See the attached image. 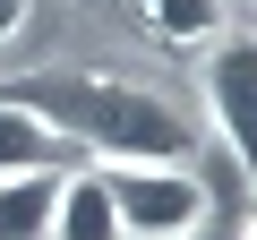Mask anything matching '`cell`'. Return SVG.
Here are the masks:
<instances>
[{
  "label": "cell",
  "mask_w": 257,
  "mask_h": 240,
  "mask_svg": "<svg viewBox=\"0 0 257 240\" xmlns=\"http://www.w3.org/2000/svg\"><path fill=\"white\" fill-rule=\"evenodd\" d=\"M26 18H35V0H0V52L26 35Z\"/></svg>",
  "instance_id": "ba28073f"
},
{
  "label": "cell",
  "mask_w": 257,
  "mask_h": 240,
  "mask_svg": "<svg viewBox=\"0 0 257 240\" xmlns=\"http://www.w3.org/2000/svg\"><path fill=\"white\" fill-rule=\"evenodd\" d=\"M52 240H120V214L103 197V172H69L52 206Z\"/></svg>",
  "instance_id": "8992f818"
},
{
  "label": "cell",
  "mask_w": 257,
  "mask_h": 240,
  "mask_svg": "<svg viewBox=\"0 0 257 240\" xmlns=\"http://www.w3.org/2000/svg\"><path fill=\"white\" fill-rule=\"evenodd\" d=\"M103 197L120 214V240H189L214 214L189 163H103Z\"/></svg>",
  "instance_id": "7a4b0ae2"
},
{
  "label": "cell",
  "mask_w": 257,
  "mask_h": 240,
  "mask_svg": "<svg viewBox=\"0 0 257 240\" xmlns=\"http://www.w3.org/2000/svg\"><path fill=\"white\" fill-rule=\"evenodd\" d=\"M60 180H69V172H26V180H0V240H52Z\"/></svg>",
  "instance_id": "52a82bcc"
},
{
  "label": "cell",
  "mask_w": 257,
  "mask_h": 240,
  "mask_svg": "<svg viewBox=\"0 0 257 240\" xmlns=\"http://www.w3.org/2000/svg\"><path fill=\"white\" fill-rule=\"evenodd\" d=\"M197 60H206V69H197V94H206V120H214V146H223V155H248V77H257L248 35H223V43H206ZM206 120H197V129H206Z\"/></svg>",
  "instance_id": "3957f363"
},
{
  "label": "cell",
  "mask_w": 257,
  "mask_h": 240,
  "mask_svg": "<svg viewBox=\"0 0 257 240\" xmlns=\"http://www.w3.org/2000/svg\"><path fill=\"white\" fill-rule=\"evenodd\" d=\"M86 155L69 146V138H52L35 111H18V103H0V180H26V172H77Z\"/></svg>",
  "instance_id": "277c9868"
},
{
  "label": "cell",
  "mask_w": 257,
  "mask_h": 240,
  "mask_svg": "<svg viewBox=\"0 0 257 240\" xmlns=\"http://www.w3.org/2000/svg\"><path fill=\"white\" fill-rule=\"evenodd\" d=\"M0 103L35 111L52 138H69L77 155H103V163H189L206 146V129L155 86L138 77H103V69H35V77H9Z\"/></svg>",
  "instance_id": "6da1fadb"
},
{
  "label": "cell",
  "mask_w": 257,
  "mask_h": 240,
  "mask_svg": "<svg viewBox=\"0 0 257 240\" xmlns=\"http://www.w3.org/2000/svg\"><path fill=\"white\" fill-rule=\"evenodd\" d=\"M189 240H248V223H231V214H206V223H197Z\"/></svg>",
  "instance_id": "9c48e42d"
},
{
  "label": "cell",
  "mask_w": 257,
  "mask_h": 240,
  "mask_svg": "<svg viewBox=\"0 0 257 240\" xmlns=\"http://www.w3.org/2000/svg\"><path fill=\"white\" fill-rule=\"evenodd\" d=\"M138 18H146L155 43H172V52H206V43L231 35V0H138Z\"/></svg>",
  "instance_id": "5b68a950"
}]
</instances>
